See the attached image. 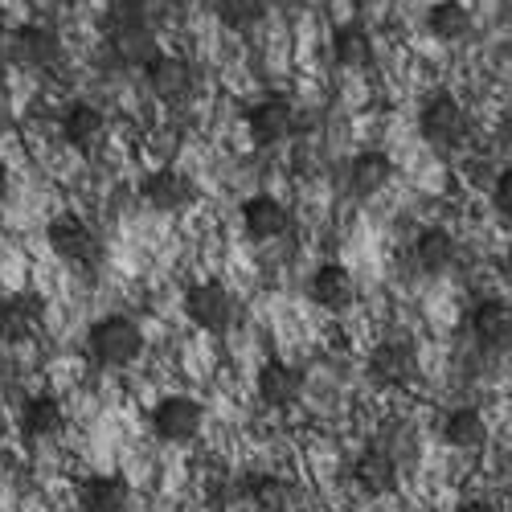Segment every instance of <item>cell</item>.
<instances>
[{"instance_id":"obj_1","label":"cell","mask_w":512,"mask_h":512,"mask_svg":"<svg viewBox=\"0 0 512 512\" xmlns=\"http://www.w3.org/2000/svg\"><path fill=\"white\" fill-rule=\"evenodd\" d=\"M87 353L99 369H127V365H136L140 353H144V328L123 312L99 316L87 328Z\"/></svg>"},{"instance_id":"obj_2","label":"cell","mask_w":512,"mask_h":512,"mask_svg":"<svg viewBox=\"0 0 512 512\" xmlns=\"http://www.w3.org/2000/svg\"><path fill=\"white\" fill-rule=\"evenodd\" d=\"M418 136L439 152H459L472 140V115L451 91H435L418 103Z\"/></svg>"},{"instance_id":"obj_3","label":"cell","mask_w":512,"mask_h":512,"mask_svg":"<svg viewBox=\"0 0 512 512\" xmlns=\"http://www.w3.org/2000/svg\"><path fill=\"white\" fill-rule=\"evenodd\" d=\"M103 37H107V54L119 66H148L156 58V21H148L144 13L115 5L103 21Z\"/></svg>"},{"instance_id":"obj_4","label":"cell","mask_w":512,"mask_h":512,"mask_svg":"<svg viewBox=\"0 0 512 512\" xmlns=\"http://www.w3.org/2000/svg\"><path fill=\"white\" fill-rule=\"evenodd\" d=\"M46 242H50V250H54V259H62V263L74 267V271H99V267H103L107 246H103L99 230H95L91 222L74 218V213H62V218L50 222Z\"/></svg>"},{"instance_id":"obj_5","label":"cell","mask_w":512,"mask_h":512,"mask_svg":"<svg viewBox=\"0 0 512 512\" xmlns=\"http://www.w3.org/2000/svg\"><path fill=\"white\" fill-rule=\"evenodd\" d=\"M418 345L410 336H381L365 357V373L377 390H406L418 381Z\"/></svg>"},{"instance_id":"obj_6","label":"cell","mask_w":512,"mask_h":512,"mask_svg":"<svg viewBox=\"0 0 512 512\" xmlns=\"http://www.w3.org/2000/svg\"><path fill=\"white\" fill-rule=\"evenodd\" d=\"M300 132V107L287 95H263L246 107V136L254 148H279Z\"/></svg>"},{"instance_id":"obj_7","label":"cell","mask_w":512,"mask_h":512,"mask_svg":"<svg viewBox=\"0 0 512 512\" xmlns=\"http://www.w3.org/2000/svg\"><path fill=\"white\" fill-rule=\"evenodd\" d=\"M0 54L17 70H54L62 62V41L50 25H13L0 37Z\"/></svg>"},{"instance_id":"obj_8","label":"cell","mask_w":512,"mask_h":512,"mask_svg":"<svg viewBox=\"0 0 512 512\" xmlns=\"http://www.w3.org/2000/svg\"><path fill=\"white\" fill-rule=\"evenodd\" d=\"M152 435L160 443H173V447H189L201 431H205V406L193 394H164L152 406Z\"/></svg>"},{"instance_id":"obj_9","label":"cell","mask_w":512,"mask_h":512,"mask_svg":"<svg viewBox=\"0 0 512 512\" xmlns=\"http://www.w3.org/2000/svg\"><path fill=\"white\" fill-rule=\"evenodd\" d=\"M144 82L148 91L164 103V107H185L197 99L201 91V78H197V66L181 54H156L148 66H144Z\"/></svg>"},{"instance_id":"obj_10","label":"cell","mask_w":512,"mask_h":512,"mask_svg":"<svg viewBox=\"0 0 512 512\" xmlns=\"http://www.w3.org/2000/svg\"><path fill=\"white\" fill-rule=\"evenodd\" d=\"M140 201L156 213H168V218H177V213L193 209L197 205V181L185 173L177 164H160L152 173L140 181Z\"/></svg>"},{"instance_id":"obj_11","label":"cell","mask_w":512,"mask_h":512,"mask_svg":"<svg viewBox=\"0 0 512 512\" xmlns=\"http://www.w3.org/2000/svg\"><path fill=\"white\" fill-rule=\"evenodd\" d=\"M107 132H111V123H107V111L91 99H74L62 107L58 115V136L66 148H74L78 156H95L103 144H107Z\"/></svg>"},{"instance_id":"obj_12","label":"cell","mask_w":512,"mask_h":512,"mask_svg":"<svg viewBox=\"0 0 512 512\" xmlns=\"http://www.w3.org/2000/svg\"><path fill=\"white\" fill-rule=\"evenodd\" d=\"M185 316L201 328V332H226L230 324H234V312H238V304H234V295H230V287L222 283V279H197L189 291H185Z\"/></svg>"},{"instance_id":"obj_13","label":"cell","mask_w":512,"mask_h":512,"mask_svg":"<svg viewBox=\"0 0 512 512\" xmlns=\"http://www.w3.org/2000/svg\"><path fill=\"white\" fill-rule=\"evenodd\" d=\"M467 332L484 353H508L512 349V300L488 295L467 312Z\"/></svg>"},{"instance_id":"obj_14","label":"cell","mask_w":512,"mask_h":512,"mask_svg":"<svg viewBox=\"0 0 512 512\" xmlns=\"http://www.w3.org/2000/svg\"><path fill=\"white\" fill-rule=\"evenodd\" d=\"M46 324V304L33 291L0 295V345H25Z\"/></svg>"},{"instance_id":"obj_15","label":"cell","mask_w":512,"mask_h":512,"mask_svg":"<svg viewBox=\"0 0 512 512\" xmlns=\"http://www.w3.org/2000/svg\"><path fill=\"white\" fill-rule=\"evenodd\" d=\"M308 300L320 308V312H349L357 304V279L345 263H320L312 275H308Z\"/></svg>"},{"instance_id":"obj_16","label":"cell","mask_w":512,"mask_h":512,"mask_svg":"<svg viewBox=\"0 0 512 512\" xmlns=\"http://www.w3.org/2000/svg\"><path fill=\"white\" fill-rule=\"evenodd\" d=\"M304 369L291 365V361H267L259 373H254V394H259V402L267 410H291L295 402L304 398Z\"/></svg>"},{"instance_id":"obj_17","label":"cell","mask_w":512,"mask_h":512,"mask_svg":"<svg viewBox=\"0 0 512 512\" xmlns=\"http://www.w3.org/2000/svg\"><path fill=\"white\" fill-rule=\"evenodd\" d=\"M17 431L25 443H54L66 431V406L54 394H29L17 414Z\"/></svg>"},{"instance_id":"obj_18","label":"cell","mask_w":512,"mask_h":512,"mask_svg":"<svg viewBox=\"0 0 512 512\" xmlns=\"http://www.w3.org/2000/svg\"><path fill=\"white\" fill-rule=\"evenodd\" d=\"M398 467L402 459L390 451V447H381V443H369L357 459H353V484L365 492V496H390L398 488Z\"/></svg>"},{"instance_id":"obj_19","label":"cell","mask_w":512,"mask_h":512,"mask_svg":"<svg viewBox=\"0 0 512 512\" xmlns=\"http://www.w3.org/2000/svg\"><path fill=\"white\" fill-rule=\"evenodd\" d=\"M238 213H242L246 238H254V242H275V238H283V234L291 230V209H287L279 197H271V193L246 197Z\"/></svg>"},{"instance_id":"obj_20","label":"cell","mask_w":512,"mask_h":512,"mask_svg":"<svg viewBox=\"0 0 512 512\" xmlns=\"http://www.w3.org/2000/svg\"><path fill=\"white\" fill-rule=\"evenodd\" d=\"M132 508V480L119 472H95L78 484V512H127Z\"/></svg>"},{"instance_id":"obj_21","label":"cell","mask_w":512,"mask_h":512,"mask_svg":"<svg viewBox=\"0 0 512 512\" xmlns=\"http://www.w3.org/2000/svg\"><path fill=\"white\" fill-rule=\"evenodd\" d=\"M242 496L254 504V512H291L300 504V488L279 472H254L242 480Z\"/></svg>"},{"instance_id":"obj_22","label":"cell","mask_w":512,"mask_h":512,"mask_svg":"<svg viewBox=\"0 0 512 512\" xmlns=\"http://www.w3.org/2000/svg\"><path fill=\"white\" fill-rule=\"evenodd\" d=\"M328 50H332V62L345 66V70H365V66L373 62V54H377L373 33H369V25H361V21L336 25L332 37H328Z\"/></svg>"},{"instance_id":"obj_23","label":"cell","mask_w":512,"mask_h":512,"mask_svg":"<svg viewBox=\"0 0 512 512\" xmlns=\"http://www.w3.org/2000/svg\"><path fill=\"white\" fill-rule=\"evenodd\" d=\"M455 259H459V242L451 238V230H443V226L418 230V238H414V263H418L422 275H447L455 267Z\"/></svg>"},{"instance_id":"obj_24","label":"cell","mask_w":512,"mask_h":512,"mask_svg":"<svg viewBox=\"0 0 512 512\" xmlns=\"http://www.w3.org/2000/svg\"><path fill=\"white\" fill-rule=\"evenodd\" d=\"M394 181V160L381 152V148H369V152H357L349 160V189L357 197H377Z\"/></svg>"},{"instance_id":"obj_25","label":"cell","mask_w":512,"mask_h":512,"mask_svg":"<svg viewBox=\"0 0 512 512\" xmlns=\"http://www.w3.org/2000/svg\"><path fill=\"white\" fill-rule=\"evenodd\" d=\"M443 443L451 451H480L488 443V418L476 410V406H455L447 418H443Z\"/></svg>"},{"instance_id":"obj_26","label":"cell","mask_w":512,"mask_h":512,"mask_svg":"<svg viewBox=\"0 0 512 512\" xmlns=\"http://www.w3.org/2000/svg\"><path fill=\"white\" fill-rule=\"evenodd\" d=\"M426 33L435 41H463L472 33V9L463 5V0H435L431 9H426Z\"/></svg>"},{"instance_id":"obj_27","label":"cell","mask_w":512,"mask_h":512,"mask_svg":"<svg viewBox=\"0 0 512 512\" xmlns=\"http://www.w3.org/2000/svg\"><path fill=\"white\" fill-rule=\"evenodd\" d=\"M271 13V0H218V21L234 33L259 29Z\"/></svg>"},{"instance_id":"obj_28","label":"cell","mask_w":512,"mask_h":512,"mask_svg":"<svg viewBox=\"0 0 512 512\" xmlns=\"http://www.w3.org/2000/svg\"><path fill=\"white\" fill-rule=\"evenodd\" d=\"M492 209L496 218L512 226V168H500L496 181H492Z\"/></svg>"},{"instance_id":"obj_29","label":"cell","mask_w":512,"mask_h":512,"mask_svg":"<svg viewBox=\"0 0 512 512\" xmlns=\"http://www.w3.org/2000/svg\"><path fill=\"white\" fill-rule=\"evenodd\" d=\"M119 9H132V13H144L148 21H156L160 17V9H164V0H115Z\"/></svg>"},{"instance_id":"obj_30","label":"cell","mask_w":512,"mask_h":512,"mask_svg":"<svg viewBox=\"0 0 512 512\" xmlns=\"http://www.w3.org/2000/svg\"><path fill=\"white\" fill-rule=\"evenodd\" d=\"M451 512H496V504H492V500H480V496H472V500H459Z\"/></svg>"},{"instance_id":"obj_31","label":"cell","mask_w":512,"mask_h":512,"mask_svg":"<svg viewBox=\"0 0 512 512\" xmlns=\"http://www.w3.org/2000/svg\"><path fill=\"white\" fill-rule=\"evenodd\" d=\"M9 189H13V181H9V168H5V164H0V205H5Z\"/></svg>"}]
</instances>
